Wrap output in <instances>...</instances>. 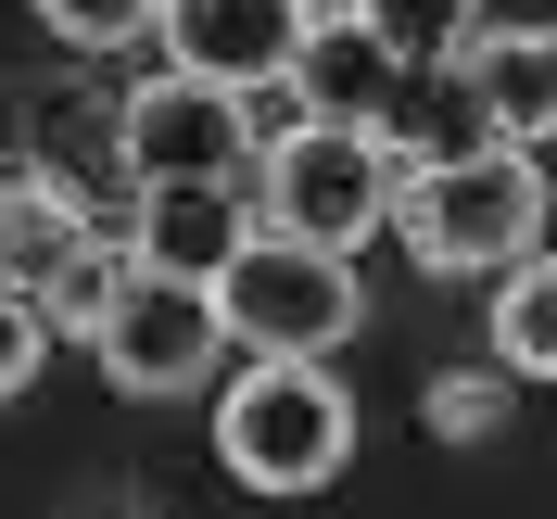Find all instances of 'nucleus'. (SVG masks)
Returning a JSON list of instances; mask_svg holds the SVG:
<instances>
[{
  "label": "nucleus",
  "mask_w": 557,
  "mask_h": 519,
  "mask_svg": "<svg viewBox=\"0 0 557 519\" xmlns=\"http://www.w3.org/2000/svg\"><path fill=\"white\" fill-rule=\"evenodd\" d=\"M393 242H406L431 279H507L532 242H545V165H532V139H482V152L406 165Z\"/></svg>",
  "instance_id": "f257e3e1"
},
{
  "label": "nucleus",
  "mask_w": 557,
  "mask_h": 519,
  "mask_svg": "<svg viewBox=\"0 0 557 519\" xmlns=\"http://www.w3.org/2000/svg\"><path fill=\"white\" fill-rule=\"evenodd\" d=\"M215 456L242 494H317L355 456V406L330 381V355H253L215 406Z\"/></svg>",
  "instance_id": "f03ea898"
},
{
  "label": "nucleus",
  "mask_w": 557,
  "mask_h": 519,
  "mask_svg": "<svg viewBox=\"0 0 557 519\" xmlns=\"http://www.w3.org/2000/svg\"><path fill=\"white\" fill-rule=\"evenodd\" d=\"M393 190H406L393 127H330V114H305L292 139L253 152V203H267V228L330 242V254H355L368 228H393Z\"/></svg>",
  "instance_id": "7ed1b4c3"
},
{
  "label": "nucleus",
  "mask_w": 557,
  "mask_h": 519,
  "mask_svg": "<svg viewBox=\"0 0 557 519\" xmlns=\"http://www.w3.org/2000/svg\"><path fill=\"white\" fill-rule=\"evenodd\" d=\"M215 305H228V343H253V355H330L368 317L355 305V254L292 242V228H253L228 254V279H215Z\"/></svg>",
  "instance_id": "20e7f679"
},
{
  "label": "nucleus",
  "mask_w": 557,
  "mask_h": 519,
  "mask_svg": "<svg viewBox=\"0 0 557 519\" xmlns=\"http://www.w3.org/2000/svg\"><path fill=\"white\" fill-rule=\"evenodd\" d=\"M114 393H203L215 355H228V305H215V279H177V267H127L114 317L89 330Z\"/></svg>",
  "instance_id": "39448f33"
},
{
  "label": "nucleus",
  "mask_w": 557,
  "mask_h": 519,
  "mask_svg": "<svg viewBox=\"0 0 557 519\" xmlns=\"http://www.w3.org/2000/svg\"><path fill=\"white\" fill-rule=\"evenodd\" d=\"M114 152H127L139 190H165V177H242V165H253V89L165 64L152 89H127V114H114Z\"/></svg>",
  "instance_id": "423d86ee"
},
{
  "label": "nucleus",
  "mask_w": 557,
  "mask_h": 519,
  "mask_svg": "<svg viewBox=\"0 0 557 519\" xmlns=\"http://www.w3.org/2000/svg\"><path fill=\"white\" fill-rule=\"evenodd\" d=\"M305 0H165L152 13V38H165V64L190 76H228V89H278L292 76V51H305Z\"/></svg>",
  "instance_id": "0eeeda50"
},
{
  "label": "nucleus",
  "mask_w": 557,
  "mask_h": 519,
  "mask_svg": "<svg viewBox=\"0 0 557 519\" xmlns=\"http://www.w3.org/2000/svg\"><path fill=\"white\" fill-rule=\"evenodd\" d=\"M267 228V203H242L228 177H165V190H139V228L127 254L139 267H177V279H228V254Z\"/></svg>",
  "instance_id": "6e6552de"
},
{
  "label": "nucleus",
  "mask_w": 557,
  "mask_h": 519,
  "mask_svg": "<svg viewBox=\"0 0 557 519\" xmlns=\"http://www.w3.org/2000/svg\"><path fill=\"white\" fill-rule=\"evenodd\" d=\"M393 76H406V64L368 38V13H317L305 51H292V89H305V114H330V127H381Z\"/></svg>",
  "instance_id": "1a4fd4ad"
},
{
  "label": "nucleus",
  "mask_w": 557,
  "mask_h": 519,
  "mask_svg": "<svg viewBox=\"0 0 557 519\" xmlns=\"http://www.w3.org/2000/svg\"><path fill=\"white\" fill-rule=\"evenodd\" d=\"M76 254H89V215H76L64 177H0V279L13 292H51Z\"/></svg>",
  "instance_id": "9d476101"
},
{
  "label": "nucleus",
  "mask_w": 557,
  "mask_h": 519,
  "mask_svg": "<svg viewBox=\"0 0 557 519\" xmlns=\"http://www.w3.org/2000/svg\"><path fill=\"white\" fill-rule=\"evenodd\" d=\"M469 76H482V102L507 139H545L557 127V26L545 38H469Z\"/></svg>",
  "instance_id": "9b49d317"
},
{
  "label": "nucleus",
  "mask_w": 557,
  "mask_h": 519,
  "mask_svg": "<svg viewBox=\"0 0 557 519\" xmlns=\"http://www.w3.org/2000/svg\"><path fill=\"white\" fill-rule=\"evenodd\" d=\"M494 368H520V381H557V254L532 242L494 292Z\"/></svg>",
  "instance_id": "f8f14e48"
},
{
  "label": "nucleus",
  "mask_w": 557,
  "mask_h": 519,
  "mask_svg": "<svg viewBox=\"0 0 557 519\" xmlns=\"http://www.w3.org/2000/svg\"><path fill=\"white\" fill-rule=\"evenodd\" d=\"M355 13H368V38H381L406 76L469 64V38H482V0H355Z\"/></svg>",
  "instance_id": "ddd939ff"
},
{
  "label": "nucleus",
  "mask_w": 557,
  "mask_h": 519,
  "mask_svg": "<svg viewBox=\"0 0 557 519\" xmlns=\"http://www.w3.org/2000/svg\"><path fill=\"white\" fill-rule=\"evenodd\" d=\"M152 13H165V0H38V26L64 38V51H127Z\"/></svg>",
  "instance_id": "4468645a"
},
{
  "label": "nucleus",
  "mask_w": 557,
  "mask_h": 519,
  "mask_svg": "<svg viewBox=\"0 0 557 519\" xmlns=\"http://www.w3.org/2000/svg\"><path fill=\"white\" fill-rule=\"evenodd\" d=\"M494 418H507V381H494V368H444V381H431V431H444V444H494Z\"/></svg>",
  "instance_id": "2eb2a0df"
},
{
  "label": "nucleus",
  "mask_w": 557,
  "mask_h": 519,
  "mask_svg": "<svg viewBox=\"0 0 557 519\" xmlns=\"http://www.w3.org/2000/svg\"><path fill=\"white\" fill-rule=\"evenodd\" d=\"M38 368H51V305L0 279V406H13V393H26Z\"/></svg>",
  "instance_id": "dca6fc26"
},
{
  "label": "nucleus",
  "mask_w": 557,
  "mask_h": 519,
  "mask_svg": "<svg viewBox=\"0 0 557 519\" xmlns=\"http://www.w3.org/2000/svg\"><path fill=\"white\" fill-rule=\"evenodd\" d=\"M305 13H355V0H305Z\"/></svg>",
  "instance_id": "f3484780"
}]
</instances>
